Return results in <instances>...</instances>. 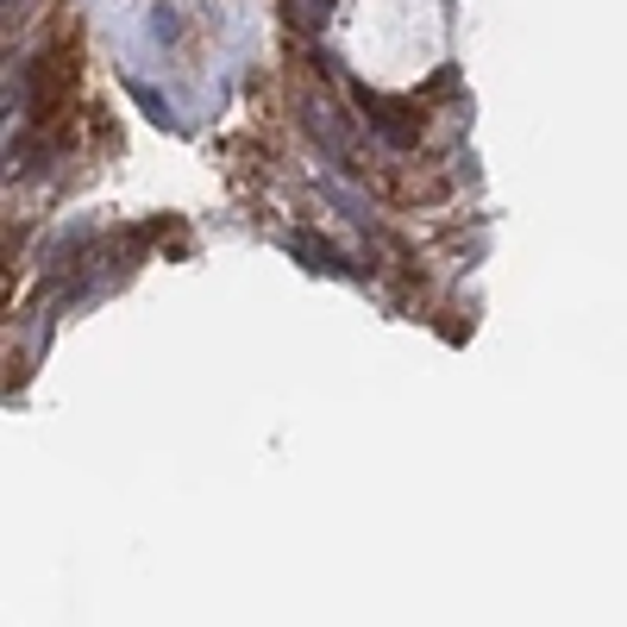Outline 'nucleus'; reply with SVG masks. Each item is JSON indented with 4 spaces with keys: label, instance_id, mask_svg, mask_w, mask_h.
I'll return each mask as SVG.
<instances>
[{
    "label": "nucleus",
    "instance_id": "1",
    "mask_svg": "<svg viewBox=\"0 0 627 627\" xmlns=\"http://www.w3.org/2000/svg\"><path fill=\"white\" fill-rule=\"evenodd\" d=\"M326 7H333V0H289V13H296L301 25H308V20L321 25V20H326Z\"/></svg>",
    "mask_w": 627,
    "mask_h": 627
},
{
    "label": "nucleus",
    "instance_id": "2",
    "mask_svg": "<svg viewBox=\"0 0 627 627\" xmlns=\"http://www.w3.org/2000/svg\"><path fill=\"white\" fill-rule=\"evenodd\" d=\"M150 32H157V38H176V20H170V7H157V20H150Z\"/></svg>",
    "mask_w": 627,
    "mask_h": 627
}]
</instances>
